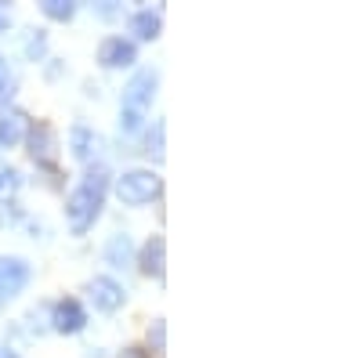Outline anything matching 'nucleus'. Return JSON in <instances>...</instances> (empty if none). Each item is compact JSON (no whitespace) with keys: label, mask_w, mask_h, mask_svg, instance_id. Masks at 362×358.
<instances>
[{"label":"nucleus","mask_w":362,"mask_h":358,"mask_svg":"<svg viewBox=\"0 0 362 358\" xmlns=\"http://www.w3.org/2000/svg\"><path fill=\"white\" fill-rule=\"evenodd\" d=\"M4 29H8V11L0 8V33H4Z\"/></svg>","instance_id":"5701e85b"},{"label":"nucleus","mask_w":362,"mask_h":358,"mask_svg":"<svg viewBox=\"0 0 362 358\" xmlns=\"http://www.w3.org/2000/svg\"><path fill=\"white\" fill-rule=\"evenodd\" d=\"M148 153H153L156 160H163V119L153 124V134H148Z\"/></svg>","instance_id":"a211bd4d"},{"label":"nucleus","mask_w":362,"mask_h":358,"mask_svg":"<svg viewBox=\"0 0 362 358\" xmlns=\"http://www.w3.org/2000/svg\"><path fill=\"white\" fill-rule=\"evenodd\" d=\"M98 15H105V18H112V15H116V8H112V4H102V8H98Z\"/></svg>","instance_id":"4be33fe9"},{"label":"nucleus","mask_w":362,"mask_h":358,"mask_svg":"<svg viewBox=\"0 0 362 358\" xmlns=\"http://www.w3.org/2000/svg\"><path fill=\"white\" fill-rule=\"evenodd\" d=\"M95 145H98V138L90 134L83 124H76V127L69 131V148H73V156H76V160H83V163H87V160H90V153H95Z\"/></svg>","instance_id":"ddd939ff"},{"label":"nucleus","mask_w":362,"mask_h":358,"mask_svg":"<svg viewBox=\"0 0 362 358\" xmlns=\"http://www.w3.org/2000/svg\"><path fill=\"white\" fill-rule=\"evenodd\" d=\"M44 51H47V37H44V29H33V33H29V40H25V54L33 58H44Z\"/></svg>","instance_id":"dca6fc26"},{"label":"nucleus","mask_w":362,"mask_h":358,"mask_svg":"<svg viewBox=\"0 0 362 358\" xmlns=\"http://www.w3.org/2000/svg\"><path fill=\"white\" fill-rule=\"evenodd\" d=\"M87 297H90V304H95L98 311H105V315L119 311L124 301H127L124 286H119L116 279H109V275H95V279H90L87 282Z\"/></svg>","instance_id":"39448f33"},{"label":"nucleus","mask_w":362,"mask_h":358,"mask_svg":"<svg viewBox=\"0 0 362 358\" xmlns=\"http://www.w3.org/2000/svg\"><path fill=\"white\" fill-rule=\"evenodd\" d=\"M22 189V174L15 167H0V203H11Z\"/></svg>","instance_id":"4468645a"},{"label":"nucleus","mask_w":362,"mask_h":358,"mask_svg":"<svg viewBox=\"0 0 362 358\" xmlns=\"http://www.w3.org/2000/svg\"><path fill=\"white\" fill-rule=\"evenodd\" d=\"M138 264H141L145 275L163 279V272H167V239H163V235H153V239H148V243L141 246Z\"/></svg>","instance_id":"1a4fd4ad"},{"label":"nucleus","mask_w":362,"mask_h":358,"mask_svg":"<svg viewBox=\"0 0 362 358\" xmlns=\"http://www.w3.org/2000/svg\"><path fill=\"white\" fill-rule=\"evenodd\" d=\"M148 344H156V351H163V318H156V326L148 330Z\"/></svg>","instance_id":"aec40b11"},{"label":"nucleus","mask_w":362,"mask_h":358,"mask_svg":"<svg viewBox=\"0 0 362 358\" xmlns=\"http://www.w3.org/2000/svg\"><path fill=\"white\" fill-rule=\"evenodd\" d=\"M141 124H145L141 112H124V109H119V131H124V134H138Z\"/></svg>","instance_id":"f3484780"},{"label":"nucleus","mask_w":362,"mask_h":358,"mask_svg":"<svg viewBox=\"0 0 362 358\" xmlns=\"http://www.w3.org/2000/svg\"><path fill=\"white\" fill-rule=\"evenodd\" d=\"M29 156L47 170L58 167V141H54V131L47 124H37L33 131H29Z\"/></svg>","instance_id":"6e6552de"},{"label":"nucleus","mask_w":362,"mask_h":358,"mask_svg":"<svg viewBox=\"0 0 362 358\" xmlns=\"http://www.w3.org/2000/svg\"><path fill=\"white\" fill-rule=\"evenodd\" d=\"M98 62H102L105 69H124V66H134V62H138V47H134V40L109 37V40H102V47H98Z\"/></svg>","instance_id":"0eeeda50"},{"label":"nucleus","mask_w":362,"mask_h":358,"mask_svg":"<svg viewBox=\"0 0 362 358\" xmlns=\"http://www.w3.org/2000/svg\"><path fill=\"white\" fill-rule=\"evenodd\" d=\"M160 192H163V181H160V174H153V170H127V174L116 177V196L124 199L127 206H145V203H153Z\"/></svg>","instance_id":"f03ea898"},{"label":"nucleus","mask_w":362,"mask_h":358,"mask_svg":"<svg viewBox=\"0 0 362 358\" xmlns=\"http://www.w3.org/2000/svg\"><path fill=\"white\" fill-rule=\"evenodd\" d=\"M119 358H145V354H141L138 347H127V351H124V354H119Z\"/></svg>","instance_id":"412c9836"},{"label":"nucleus","mask_w":362,"mask_h":358,"mask_svg":"<svg viewBox=\"0 0 362 358\" xmlns=\"http://www.w3.org/2000/svg\"><path fill=\"white\" fill-rule=\"evenodd\" d=\"M83 326H87V311L80 308V301H73V297H66V301H58L51 308V330L54 333L73 337V333L83 330Z\"/></svg>","instance_id":"423d86ee"},{"label":"nucleus","mask_w":362,"mask_h":358,"mask_svg":"<svg viewBox=\"0 0 362 358\" xmlns=\"http://www.w3.org/2000/svg\"><path fill=\"white\" fill-rule=\"evenodd\" d=\"M160 29H163V18H160V11H134L131 15V33H134V40H156L160 37Z\"/></svg>","instance_id":"f8f14e48"},{"label":"nucleus","mask_w":362,"mask_h":358,"mask_svg":"<svg viewBox=\"0 0 362 358\" xmlns=\"http://www.w3.org/2000/svg\"><path fill=\"white\" fill-rule=\"evenodd\" d=\"M40 11H44L47 18H54V22H69V18L76 15V4H69V0H44Z\"/></svg>","instance_id":"2eb2a0df"},{"label":"nucleus","mask_w":362,"mask_h":358,"mask_svg":"<svg viewBox=\"0 0 362 358\" xmlns=\"http://www.w3.org/2000/svg\"><path fill=\"white\" fill-rule=\"evenodd\" d=\"M29 275H33L29 261H22V257H0V308L25 290Z\"/></svg>","instance_id":"20e7f679"},{"label":"nucleus","mask_w":362,"mask_h":358,"mask_svg":"<svg viewBox=\"0 0 362 358\" xmlns=\"http://www.w3.org/2000/svg\"><path fill=\"white\" fill-rule=\"evenodd\" d=\"M105 261L112 268H119V272H127V268L134 264V243H131V235H112L109 243H105Z\"/></svg>","instance_id":"9b49d317"},{"label":"nucleus","mask_w":362,"mask_h":358,"mask_svg":"<svg viewBox=\"0 0 362 358\" xmlns=\"http://www.w3.org/2000/svg\"><path fill=\"white\" fill-rule=\"evenodd\" d=\"M11 98H15V80H11V73H8V76H0V112L8 109Z\"/></svg>","instance_id":"6ab92c4d"},{"label":"nucleus","mask_w":362,"mask_h":358,"mask_svg":"<svg viewBox=\"0 0 362 358\" xmlns=\"http://www.w3.org/2000/svg\"><path fill=\"white\" fill-rule=\"evenodd\" d=\"M105 192H109V170L98 163V167H90V170L83 174L80 189H73L69 199H66V217H69V232H73V235L90 232V225H95L98 214H102Z\"/></svg>","instance_id":"f257e3e1"},{"label":"nucleus","mask_w":362,"mask_h":358,"mask_svg":"<svg viewBox=\"0 0 362 358\" xmlns=\"http://www.w3.org/2000/svg\"><path fill=\"white\" fill-rule=\"evenodd\" d=\"M0 76H8V58L0 54Z\"/></svg>","instance_id":"b1692460"},{"label":"nucleus","mask_w":362,"mask_h":358,"mask_svg":"<svg viewBox=\"0 0 362 358\" xmlns=\"http://www.w3.org/2000/svg\"><path fill=\"white\" fill-rule=\"evenodd\" d=\"M0 358H18L15 351H8V347H0Z\"/></svg>","instance_id":"393cba45"},{"label":"nucleus","mask_w":362,"mask_h":358,"mask_svg":"<svg viewBox=\"0 0 362 358\" xmlns=\"http://www.w3.org/2000/svg\"><path fill=\"white\" fill-rule=\"evenodd\" d=\"M156 83H160V73L156 69H141L131 76V83L124 87V102H119V109L124 112H148V105H153L156 98Z\"/></svg>","instance_id":"7ed1b4c3"},{"label":"nucleus","mask_w":362,"mask_h":358,"mask_svg":"<svg viewBox=\"0 0 362 358\" xmlns=\"http://www.w3.org/2000/svg\"><path fill=\"white\" fill-rule=\"evenodd\" d=\"M25 127H29V116H25V112L4 109V112H0V145L15 148V145L25 138Z\"/></svg>","instance_id":"9d476101"}]
</instances>
